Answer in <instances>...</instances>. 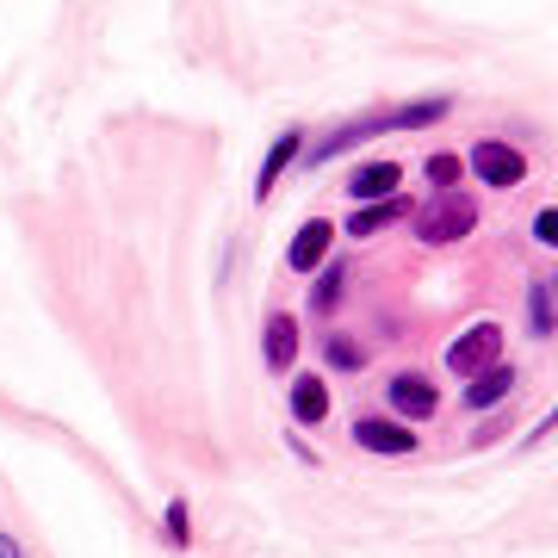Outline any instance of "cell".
Segmentation results:
<instances>
[{
    "instance_id": "1",
    "label": "cell",
    "mask_w": 558,
    "mask_h": 558,
    "mask_svg": "<svg viewBox=\"0 0 558 558\" xmlns=\"http://www.w3.org/2000/svg\"><path fill=\"white\" fill-rule=\"evenodd\" d=\"M472 230H478V205H472V199H453V193H440V199L416 218V236L428 242V248H447V242L472 236Z\"/></svg>"
},
{
    "instance_id": "2",
    "label": "cell",
    "mask_w": 558,
    "mask_h": 558,
    "mask_svg": "<svg viewBox=\"0 0 558 558\" xmlns=\"http://www.w3.org/2000/svg\"><path fill=\"white\" fill-rule=\"evenodd\" d=\"M497 360H502V329L497 323H472V329L447 348V366H453L459 379H478L484 366H497Z\"/></svg>"
},
{
    "instance_id": "3",
    "label": "cell",
    "mask_w": 558,
    "mask_h": 558,
    "mask_svg": "<svg viewBox=\"0 0 558 558\" xmlns=\"http://www.w3.org/2000/svg\"><path fill=\"white\" fill-rule=\"evenodd\" d=\"M465 168L484 180V186H515L521 174H527V156H521L515 143H497V137H484L472 143V156H465Z\"/></svg>"
},
{
    "instance_id": "4",
    "label": "cell",
    "mask_w": 558,
    "mask_h": 558,
    "mask_svg": "<svg viewBox=\"0 0 558 558\" xmlns=\"http://www.w3.org/2000/svg\"><path fill=\"white\" fill-rule=\"evenodd\" d=\"M354 440L366 447V453H385V459L416 453V428H403V422H391V416H360L354 422Z\"/></svg>"
},
{
    "instance_id": "5",
    "label": "cell",
    "mask_w": 558,
    "mask_h": 558,
    "mask_svg": "<svg viewBox=\"0 0 558 558\" xmlns=\"http://www.w3.org/2000/svg\"><path fill=\"white\" fill-rule=\"evenodd\" d=\"M260 360H267V373H292V360H299V317L292 311H274L267 329H260Z\"/></svg>"
},
{
    "instance_id": "6",
    "label": "cell",
    "mask_w": 558,
    "mask_h": 558,
    "mask_svg": "<svg viewBox=\"0 0 558 558\" xmlns=\"http://www.w3.org/2000/svg\"><path fill=\"white\" fill-rule=\"evenodd\" d=\"M329 236H336V230H329L323 218L299 223V236H292V248H286V267H292V274H317L323 260H329Z\"/></svg>"
},
{
    "instance_id": "7",
    "label": "cell",
    "mask_w": 558,
    "mask_h": 558,
    "mask_svg": "<svg viewBox=\"0 0 558 558\" xmlns=\"http://www.w3.org/2000/svg\"><path fill=\"white\" fill-rule=\"evenodd\" d=\"M385 398H391V410H398V416H435V410H440L435 385L422 379V373H398V379L385 385Z\"/></svg>"
},
{
    "instance_id": "8",
    "label": "cell",
    "mask_w": 558,
    "mask_h": 558,
    "mask_svg": "<svg viewBox=\"0 0 558 558\" xmlns=\"http://www.w3.org/2000/svg\"><path fill=\"white\" fill-rule=\"evenodd\" d=\"M509 391H515V366H509V360H497V366H484L478 379L465 385V410H497Z\"/></svg>"
},
{
    "instance_id": "9",
    "label": "cell",
    "mask_w": 558,
    "mask_h": 558,
    "mask_svg": "<svg viewBox=\"0 0 558 558\" xmlns=\"http://www.w3.org/2000/svg\"><path fill=\"white\" fill-rule=\"evenodd\" d=\"M299 149H304V131H299V124H292V131H279L274 149H267V161H260V174H255V199H267V193H274L279 174H286V161L299 156Z\"/></svg>"
},
{
    "instance_id": "10",
    "label": "cell",
    "mask_w": 558,
    "mask_h": 558,
    "mask_svg": "<svg viewBox=\"0 0 558 558\" xmlns=\"http://www.w3.org/2000/svg\"><path fill=\"white\" fill-rule=\"evenodd\" d=\"M348 193H354L360 205L391 199V193H398V161H366V168H354V174H348Z\"/></svg>"
},
{
    "instance_id": "11",
    "label": "cell",
    "mask_w": 558,
    "mask_h": 558,
    "mask_svg": "<svg viewBox=\"0 0 558 558\" xmlns=\"http://www.w3.org/2000/svg\"><path fill=\"white\" fill-rule=\"evenodd\" d=\"M379 131H391V119H354V124H336L329 137L311 149V161H329V156H341V149H354L360 137H379Z\"/></svg>"
},
{
    "instance_id": "12",
    "label": "cell",
    "mask_w": 558,
    "mask_h": 558,
    "mask_svg": "<svg viewBox=\"0 0 558 558\" xmlns=\"http://www.w3.org/2000/svg\"><path fill=\"white\" fill-rule=\"evenodd\" d=\"M292 422H323L329 416V385L317 379V373H304V379H292Z\"/></svg>"
},
{
    "instance_id": "13",
    "label": "cell",
    "mask_w": 558,
    "mask_h": 558,
    "mask_svg": "<svg viewBox=\"0 0 558 558\" xmlns=\"http://www.w3.org/2000/svg\"><path fill=\"white\" fill-rule=\"evenodd\" d=\"M398 211H410V205L398 199V193H391V199H366L354 211V218H348V236H373V230H385V223L398 218Z\"/></svg>"
},
{
    "instance_id": "14",
    "label": "cell",
    "mask_w": 558,
    "mask_h": 558,
    "mask_svg": "<svg viewBox=\"0 0 558 558\" xmlns=\"http://www.w3.org/2000/svg\"><path fill=\"white\" fill-rule=\"evenodd\" d=\"M341 286H348V260H323L317 286H311V311H336V304H341Z\"/></svg>"
},
{
    "instance_id": "15",
    "label": "cell",
    "mask_w": 558,
    "mask_h": 558,
    "mask_svg": "<svg viewBox=\"0 0 558 558\" xmlns=\"http://www.w3.org/2000/svg\"><path fill=\"white\" fill-rule=\"evenodd\" d=\"M447 112H453V100H416V106H398V112H391V131H416V124H435V119H447Z\"/></svg>"
},
{
    "instance_id": "16",
    "label": "cell",
    "mask_w": 558,
    "mask_h": 558,
    "mask_svg": "<svg viewBox=\"0 0 558 558\" xmlns=\"http://www.w3.org/2000/svg\"><path fill=\"white\" fill-rule=\"evenodd\" d=\"M459 174H465V156H453V149H440V156H428V186H440V193H453Z\"/></svg>"
},
{
    "instance_id": "17",
    "label": "cell",
    "mask_w": 558,
    "mask_h": 558,
    "mask_svg": "<svg viewBox=\"0 0 558 558\" xmlns=\"http://www.w3.org/2000/svg\"><path fill=\"white\" fill-rule=\"evenodd\" d=\"M527 311H534V317H527V329H534V336H553V292H546V286H534V292H527Z\"/></svg>"
},
{
    "instance_id": "18",
    "label": "cell",
    "mask_w": 558,
    "mask_h": 558,
    "mask_svg": "<svg viewBox=\"0 0 558 558\" xmlns=\"http://www.w3.org/2000/svg\"><path fill=\"white\" fill-rule=\"evenodd\" d=\"M329 366H341V373H354L360 366V348L348 336H329Z\"/></svg>"
},
{
    "instance_id": "19",
    "label": "cell",
    "mask_w": 558,
    "mask_h": 558,
    "mask_svg": "<svg viewBox=\"0 0 558 558\" xmlns=\"http://www.w3.org/2000/svg\"><path fill=\"white\" fill-rule=\"evenodd\" d=\"M168 539H174V546L193 539V527H186V502H168Z\"/></svg>"
},
{
    "instance_id": "20",
    "label": "cell",
    "mask_w": 558,
    "mask_h": 558,
    "mask_svg": "<svg viewBox=\"0 0 558 558\" xmlns=\"http://www.w3.org/2000/svg\"><path fill=\"white\" fill-rule=\"evenodd\" d=\"M534 236L546 242V248H558V205H546V211L534 218Z\"/></svg>"
},
{
    "instance_id": "21",
    "label": "cell",
    "mask_w": 558,
    "mask_h": 558,
    "mask_svg": "<svg viewBox=\"0 0 558 558\" xmlns=\"http://www.w3.org/2000/svg\"><path fill=\"white\" fill-rule=\"evenodd\" d=\"M553 428H558V403H553V416H546V422H539V428H534V435H527V447H539V440L553 435Z\"/></svg>"
},
{
    "instance_id": "22",
    "label": "cell",
    "mask_w": 558,
    "mask_h": 558,
    "mask_svg": "<svg viewBox=\"0 0 558 558\" xmlns=\"http://www.w3.org/2000/svg\"><path fill=\"white\" fill-rule=\"evenodd\" d=\"M0 558H25V553H20V546H13L7 534H0Z\"/></svg>"
},
{
    "instance_id": "23",
    "label": "cell",
    "mask_w": 558,
    "mask_h": 558,
    "mask_svg": "<svg viewBox=\"0 0 558 558\" xmlns=\"http://www.w3.org/2000/svg\"><path fill=\"white\" fill-rule=\"evenodd\" d=\"M546 292H553V299H558V279H553V286H546Z\"/></svg>"
}]
</instances>
